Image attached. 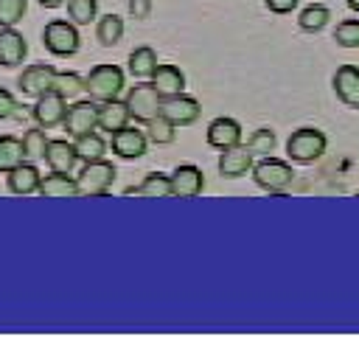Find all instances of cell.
I'll return each instance as SVG.
<instances>
[{"label": "cell", "mask_w": 359, "mask_h": 337, "mask_svg": "<svg viewBox=\"0 0 359 337\" xmlns=\"http://www.w3.org/2000/svg\"><path fill=\"white\" fill-rule=\"evenodd\" d=\"M252 168V152L247 146H230L219 157V174L222 177H241Z\"/></svg>", "instance_id": "obj_17"}, {"label": "cell", "mask_w": 359, "mask_h": 337, "mask_svg": "<svg viewBox=\"0 0 359 337\" xmlns=\"http://www.w3.org/2000/svg\"><path fill=\"white\" fill-rule=\"evenodd\" d=\"M252 180H255L258 188H264L269 194H280V191H286L292 185L294 171H292V166L286 160H278V157L266 154L252 166Z\"/></svg>", "instance_id": "obj_2"}, {"label": "cell", "mask_w": 359, "mask_h": 337, "mask_svg": "<svg viewBox=\"0 0 359 337\" xmlns=\"http://www.w3.org/2000/svg\"><path fill=\"white\" fill-rule=\"evenodd\" d=\"M241 140V124L233 121V118H213L210 126H208V143L213 149H230V146H238Z\"/></svg>", "instance_id": "obj_14"}, {"label": "cell", "mask_w": 359, "mask_h": 337, "mask_svg": "<svg viewBox=\"0 0 359 337\" xmlns=\"http://www.w3.org/2000/svg\"><path fill=\"white\" fill-rule=\"evenodd\" d=\"M95 11H98V3L95 0H67V14L76 25H87L95 20Z\"/></svg>", "instance_id": "obj_32"}, {"label": "cell", "mask_w": 359, "mask_h": 337, "mask_svg": "<svg viewBox=\"0 0 359 337\" xmlns=\"http://www.w3.org/2000/svg\"><path fill=\"white\" fill-rule=\"evenodd\" d=\"M146 146H149V135L135 129V126H123L118 132H112V152L123 160H137L146 154Z\"/></svg>", "instance_id": "obj_10"}, {"label": "cell", "mask_w": 359, "mask_h": 337, "mask_svg": "<svg viewBox=\"0 0 359 337\" xmlns=\"http://www.w3.org/2000/svg\"><path fill=\"white\" fill-rule=\"evenodd\" d=\"M126 194H140V197H171V177L163 171H151L143 177L140 185L126 188Z\"/></svg>", "instance_id": "obj_22"}, {"label": "cell", "mask_w": 359, "mask_h": 337, "mask_svg": "<svg viewBox=\"0 0 359 337\" xmlns=\"http://www.w3.org/2000/svg\"><path fill=\"white\" fill-rule=\"evenodd\" d=\"M325 146H328V138L314 129V126H303L297 132L289 135L286 140V154L294 160V163H314L325 154Z\"/></svg>", "instance_id": "obj_1"}, {"label": "cell", "mask_w": 359, "mask_h": 337, "mask_svg": "<svg viewBox=\"0 0 359 337\" xmlns=\"http://www.w3.org/2000/svg\"><path fill=\"white\" fill-rule=\"evenodd\" d=\"M151 84L160 90V95H177L185 90V73L177 65H157L151 73Z\"/></svg>", "instance_id": "obj_18"}, {"label": "cell", "mask_w": 359, "mask_h": 337, "mask_svg": "<svg viewBox=\"0 0 359 337\" xmlns=\"http://www.w3.org/2000/svg\"><path fill=\"white\" fill-rule=\"evenodd\" d=\"M39 194L42 197H76L81 194V188H79V180L70 177V171H50L48 177H42Z\"/></svg>", "instance_id": "obj_20"}, {"label": "cell", "mask_w": 359, "mask_h": 337, "mask_svg": "<svg viewBox=\"0 0 359 337\" xmlns=\"http://www.w3.org/2000/svg\"><path fill=\"white\" fill-rule=\"evenodd\" d=\"M95 37H98V42L107 45V48L118 45L121 37H123V20H121L118 14H104V17L95 22Z\"/></svg>", "instance_id": "obj_24"}, {"label": "cell", "mask_w": 359, "mask_h": 337, "mask_svg": "<svg viewBox=\"0 0 359 337\" xmlns=\"http://www.w3.org/2000/svg\"><path fill=\"white\" fill-rule=\"evenodd\" d=\"M328 17H331V11H328L325 6H320V3H311V6H306V8L300 11V17H297V25H300L303 31L314 34V31H323V28H325Z\"/></svg>", "instance_id": "obj_27"}, {"label": "cell", "mask_w": 359, "mask_h": 337, "mask_svg": "<svg viewBox=\"0 0 359 337\" xmlns=\"http://www.w3.org/2000/svg\"><path fill=\"white\" fill-rule=\"evenodd\" d=\"M28 56V42L20 31H14L11 25L0 31V65L3 67H17L22 65Z\"/></svg>", "instance_id": "obj_12"}, {"label": "cell", "mask_w": 359, "mask_h": 337, "mask_svg": "<svg viewBox=\"0 0 359 337\" xmlns=\"http://www.w3.org/2000/svg\"><path fill=\"white\" fill-rule=\"evenodd\" d=\"M39 3H42L45 8H56V6H62L65 0H39Z\"/></svg>", "instance_id": "obj_38"}, {"label": "cell", "mask_w": 359, "mask_h": 337, "mask_svg": "<svg viewBox=\"0 0 359 337\" xmlns=\"http://www.w3.org/2000/svg\"><path fill=\"white\" fill-rule=\"evenodd\" d=\"M48 143H50V140H48V135H45L42 126L28 129V132L22 135V149H25V157H28V160H45Z\"/></svg>", "instance_id": "obj_29"}, {"label": "cell", "mask_w": 359, "mask_h": 337, "mask_svg": "<svg viewBox=\"0 0 359 337\" xmlns=\"http://www.w3.org/2000/svg\"><path fill=\"white\" fill-rule=\"evenodd\" d=\"M76 152H79V160L93 163V160H101V157H104L107 143H104L101 135L87 132V135H79V138H76Z\"/></svg>", "instance_id": "obj_26"}, {"label": "cell", "mask_w": 359, "mask_h": 337, "mask_svg": "<svg viewBox=\"0 0 359 337\" xmlns=\"http://www.w3.org/2000/svg\"><path fill=\"white\" fill-rule=\"evenodd\" d=\"M84 84H87V93L95 101H112L123 90V70L118 65H95L87 73Z\"/></svg>", "instance_id": "obj_3"}, {"label": "cell", "mask_w": 359, "mask_h": 337, "mask_svg": "<svg viewBox=\"0 0 359 337\" xmlns=\"http://www.w3.org/2000/svg\"><path fill=\"white\" fill-rule=\"evenodd\" d=\"M334 42L342 48H359V20H345L334 31Z\"/></svg>", "instance_id": "obj_33"}, {"label": "cell", "mask_w": 359, "mask_h": 337, "mask_svg": "<svg viewBox=\"0 0 359 337\" xmlns=\"http://www.w3.org/2000/svg\"><path fill=\"white\" fill-rule=\"evenodd\" d=\"M294 6H297V0H266V8L275 14H289V11H294Z\"/></svg>", "instance_id": "obj_37"}, {"label": "cell", "mask_w": 359, "mask_h": 337, "mask_svg": "<svg viewBox=\"0 0 359 337\" xmlns=\"http://www.w3.org/2000/svg\"><path fill=\"white\" fill-rule=\"evenodd\" d=\"M275 143H278V138L272 129H255L247 140V149L252 152V157H266V154H272Z\"/></svg>", "instance_id": "obj_30"}, {"label": "cell", "mask_w": 359, "mask_h": 337, "mask_svg": "<svg viewBox=\"0 0 359 337\" xmlns=\"http://www.w3.org/2000/svg\"><path fill=\"white\" fill-rule=\"evenodd\" d=\"M42 42L53 56H73L81 45L76 25L67 20H50L42 31Z\"/></svg>", "instance_id": "obj_4"}, {"label": "cell", "mask_w": 359, "mask_h": 337, "mask_svg": "<svg viewBox=\"0 0 359 337\" xmlns=\"http://www.w3.org/2000/svg\"><path fill=\"white\" fill-rule=\"evenodd\" d=\"M25 157V149H22V140L11 138V135H0V171H11L14 166H20Z\"/></svg>", "instance_id": "obj_25"}, {"label": "cell", "mask_w": 359, "mask_h": 337, "mask_svg": "<svg viewBox=\"0 0 359 337\" xmlns=\"http://www.w3.org/2000/svg\"><path fill=\"white\" fill-rule=\"evenodd\" d=\"M149 140L151 143H174V124L160 112V115H154L151 121H149Z\"/></svg>", "instance_id": "obj_31"}, {"label": "cell", "mask_w": 359, "mask_h": 337, "mask_svg": "<svg viewBox=\"0 0 359 337\" xmlns=\"http://www.w3.org/2000/svg\"><path fill=\"white\" fill-rule=\"evenodd\" d=\"M129 118H132V115H129L126 101H118V98H112V101H101V110H98V126H101L104 132L112 135V132L123 129Z\"/></svg>", "instance_id": "obj_19"}, {"label": "cell", "mask_w": 359, "mask_h": 337, "mask_svg": "<svg viewBox=\"0 0 359 337\" xmlns=\"http://www.w3.org/2000/svg\"><path fill=\"white\" fill-rule=\"evenodd\" d=\"M98 110L93 101H76L67 107V115H65V129L67 135L79 138V135H87L98 126Z\"/></svg>", "instance_id": "obj_9"}, {"label": "cell", "mask_w": 359, "mask_h": 337, "mask_svg": "<svg viewBox=\"0 0 359 337\" xmlns=\"http://www.w3.org/2000/svg\"><path fill=\"white\" fill-rule=\"evenodd\" d=\"M202 188H205V174H202V168H196V166H191V163L174 168V174H171V194H174V197H185V199H188V197L202 194Z\"/></svg>", "instance_id": "obj_11"}, {"label": "cell", "mask_w": 359, "mask_h": 337, "mask_svg": "<svg viewBox=\"0 0 359 337\" xmlns=\"http://www.w3.org/2000/svg\"><path fill=\"white\" fill-rule=\"evenodd\" d=\"M25 8H28V0H0V25L8 28L14 22H20Z\"/></svg>", "instance_id": "obj_34"}, {"label": "cell", "mask_w": 359, "mask_h": 337, "mask_svg": "<svg viewBox=\"0 0 359 337\" xmlns=\"http://www.w3.org/2000/svg\"><path fill=\"white\" fill-rule=\"evenodd\" d=\"M160 112L174 124V126H188L199 118L202 107L196 98L185 95V93H177V95H165L163 104H160Z\"/></svg>", "instance_id": "obj_8"}, {"label": "cell", "mask_w": 359, "mask_h": 337, "mask_svg": "<svg viewBox=\"0 0 359 337\" xmlns=\"http://www.w3.org/2000/svg\"><path fill=\"white\" fill-rule=\"evenodd\" d=\"M53 76H56V70L50 65H34V67H25L20 73L17 84L25 95H42V93L53 90Z\"/></svg>", "instance_id": "obj_13"}, {"label": "cell", "mask_w": 359, "mask_h": 337, "mask_svg": "<svg viewBox=\"0 0 359 337\" xmlns=\"http://www.w3.org/2000/svg\"><path fill=\"white\" fill-rule=\"evenodd\" d=\"M348 6H351L353 11H359V0H348Z\"/></svg>", "instance_id": "obj_39"}, {"label": "cell", "mask_w": 359, "mask_h": 337, "mask_svg": "<svg viewBox=\"0 0 359 337\" xmlns=\"http://www.w3.org/2000/svg\"><path fill=\"white\" fill-rule=\"evenodd\" d=\"M334 93L342 104L359 107V67L356 65H342L334 73Z\"/></svg>", "instance_id": "obj_15"}, {"label": "cell", "mask_w": 359, "mask_h": 337, "mask_svg": "<svg viewBox=\"0 0 359 337\" xmlns=\"http://www.w3.org/2000/svg\"><path fill=\"white\" fill-rule=\"evenodd\" d=\"M14 110H17V98L6 87H0V118H8Z\"/></svg>", "instance_id": "obj_35"}, {"label": "cell", "mask_w": 359, "mask_h": 337, "mask_svg": "<svg viewBox=\"0 0 359 337\" xmlns=\"http://www.w3.org/2000/svg\"><path fill=\"white\" fill-rule=\"evenodd\" d=\"M149 11H151V0H129V14L132 17L143 20V17H149Z\"/></svg>", "instance_id": "obj_36"}, {"label": "cell", "mask_w": 359, "mask_h": 337, "mask_svg": "<svg viewBox=\"0 0 359 337\" xmlns=\"http://www.w3.org/2000/svg\"><path fill=\"white\" fill-rule=\"evenodd\" d=\"M160 104H163V95H160V90L154 84H143L140 81V84L129 87V93H126V107H129V115L135 121L149 124L154 115H160Z\"/></svg>", "instance_id": "obj_5"}, {"label": "cell", "mask_w": 359, "mask_h": 337, "mask_svg": "<svg viewBox=\"0 0 359 337\" xmlns=\"http://www.w3.org/2000/svg\"><path fill=\"white\" fill-rule=\"evenodd\" d=\"M65 101H67V98L59 95L56 90H48V93H42V95H36V104H34V110H31L36 126L50 129V126L65 124V115H67V104H65Z\"/></svg>", "instance_id": "obj_7"}, {"label": "cell", "mask_w": 359, "mask_h": 337, "mask_svg": "<svg viewBox=\"0 0 359 337\" xmlns=\"http://www.w3.org/2000/svg\"><path fill=\"white\" fill-rule=\"evenodd\" d=\"M53 90H56L59 95H65V98H76L81 90H87V84H84V79H81L79 73H73V70H56V76H53Z\"/></svg>", "instance_id": "obj_28"}, {"label": "cell", "mask_w": 359, "mask_h": 337, "mask_svg": "<svg viewBox=\"0 0 359 337\" xmlns=\"http://www.w3.org/2000/svg\"><path fill=\"white\" fill-rule=\"evenodd\" d=\"M154 67H157V53H154L151 45H140V48H135L129 53V73L132 76L146 79V76L154 73Z\"/></svg>", "instance_id": "obj_23"}, {"label": "cell", "mask_w": 359, "mask_h": 337, "mask_svg": "<svg viewBox=\"0 0 359 337\" xmlns=\"http://www.w3.org/2000/svg\"><path fill=\"white\" fill-rule=\"evenodd\" d=\"M39 183H42V174H39V168H36L34 163H20V166H14V168L8 171V177H6L8 191H11V194H20V197L39 191Z\"/></svg>", "instance_id": "obj_16"}, {"label": "cell", "mask_w": 359, "mask_h": 337, "mask_svg": "<svg viewBox=\"0 0 359 337\" xmlns=\"http://www.w3.org/2000/svg\"><path fill=\"white\" fill-rule=\"evenodd\" d=\"M79 180V188L81 194L87 197H98V194H107L112 188V180H115V166L109 160H93V163H84L81 174L76 177Z\"/></svg>", "instance_id": "obj_6"}, {"label": "cell", "mask_w": 359, "mask_h": 337, "mask_svg": "<svg viewBox=\"0 0 359 337\" xmlns=\"http://www.w3.org/2000/svg\"><path fill=\"white\" fill-rule=\"evenodd\" d=\"M45 160L50 166V171H70L79 160V152H76V143H67V140H50L48 143V152H45Z\"/></svg>", "instance_id": "obj_21"}]
</instances>
